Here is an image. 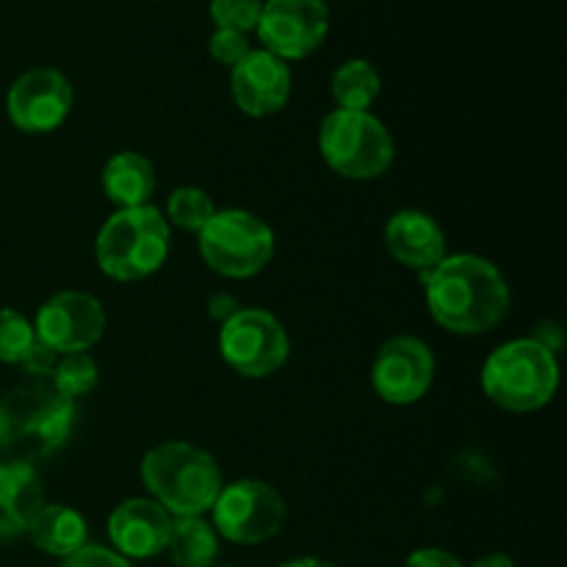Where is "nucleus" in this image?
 Returning <instances> with one entry per match:
<instances>
[{"mask_svg":"<svg viewBox=\"0 0 567 567\" xmlns=\"http://www.w3.org/2000/svg\"><path fill=\"white\" fill-rule=\"evenodd\" d=\"M430 316L454 336H482L509 313V286L502 271L480 255H446L424 275Z\"/></svg>","mask_w":567,"mask_h":567,"instance_id":"obj_1","label":"nucleus"},{"mask_svg":"<svg viewBox=\"0 0 567 567\" xmlns=\"http://www.w3.org/2000/svg\"><path fill=\"white\" fill-rule=\"evenodd\" d=\"M75 424V402L39 377H25L0 399V452L33 465L59 452Z\"/></svg>","mask_w":567,"mask_h":567,"instance_id":"obj_2","label":"nucleus"},{"mask_svg":"<svg viewBox=\"0 0 567 567\" xmlns=\"http://www.w3.org/2000/svg\"><path fill=\"white\" fill-rule=\"evenodd\" d=\"M144 487L172 518H194L214 507L221 491V471L214 454L186 441H166L142 457Z\"/></svg>","mask_w":567,"mask_h":567,"instance_id":"obj_3","label":"nucleus"},{"mask_svg":"<svg viewBox=\"0 0 567 567\" xmlns=\"http://www.w3.org/2000/svg\"><path fill=\"white\" fill-rule=\"evenodd\" d=\"M559 388V363L551 347L537 338L502 343L482 369V391L507 413H535Z\"/></svg>","mask_w":567,"mask_h":567,"instance_id":"obj_4","label":"nucleus"},{"mask_svg":"<svg viewBox=\"0 0 567 567\" xmlns=\"http://www.w3.org/2000/svg\"><path fill=\"white\" fill-rule=\"evenodd\" d=\"M172 233L169 221L155 205L116 208L100 227L94 258L103 275L120 282H136L155 275L166 264Z\"/></svg>","mask_w":567,"mask_h":567,"instance_id":"obj_5","label":"nucleus"},{"mask_svg":"<svg viewBox=\"0 0 567 567\" xmlns=\"http://www.w3.org/2000/svg\"><path fill=\"white\" fill-rule=\"evenodd\" d=\"M319 150L332 172L349 181H374L393 166L391 131L369 111L336 109L319 127Z\"/></svg>","mask_w":567,"mask_h":567,"instance_id":"obj_6","label":"nucleus"},{"mask_svg":"<svg viewBox=\"0 0 567 567\" xmlns=\"http://www.w3.org/2000/svg\"><path fill=\"white\" fill-rule=\"evenodd\" d=\"M199 255L216 275L247 280L269 266L275 230L249 210H216L214 219L199 230Z\"/></svg>","mask_w":567,"mask_h":567,"instance_id":"obj_7","label":"nucleus"},{"mask_svg":"<svg viewBox=\"0 0 567 567\" xmlns=\"http://www.w3.org/2000/svg\"><path fill=\"white\" fill-rule=\"evenodd\" d=\"M214 529L236 546H260L280 535L286 524V498L260 480H238L221 485L214 507Z\"/></svg>","mask_w":567,"mask_h":567,"instance_id":"obj_8","label":"nucleus"},{"mask_svg":"<svg viewBox=\"0 0 567 567\" xmlns=\"http://www.w3.org/2000/svg\"><path fill=\"white\" fill-rule=\"evenodd\" d=\"M219 352L236 374L264 380L286 365L291 341L277 316L260 308H241L219 330Z\"/></svg>","mask_w":567,"mask_h":567,"instance_id":"obj_9","label":"nucleus"},{"mask_svg":"<svg viewBox=\"0 0 567 567\" xmlns=\"http://www.w3.org/2000/svg\"><path fill=\"white\" fill-rule=\"evenodd\" d=\"M255 31L264 42V50L277 59H308L327 39L330 9L324 0H264Z\"/></svg>","mask_w":567,"mask_h":567,"instance_id":"obj_10","label":"nucleus"},{"mask_svg":"<svg viewBox=\"0 0 567 567\" xmlns=\"http://www.w3.org/2000/svg\"><path fill=\"white\" fill-rule=\"evenodd\" d=\"M72 83L53 66H37L17 78L6 94L9 122L22 133H50L64 125L72 111Z\"/></svg>","mask_w":567,"mask_h":567,"instance_id":"obj_11","label":"nucleus"},{"mask_svg":"<svg viewBox=\"0 0 567 567\" xmlns=\"http://www.w3.org/2000/svg\"><path fill=\"white\" fill-rule=\"evenodd\" d=\"M37 338L50 352H89L105 332V310L86 291H59L39 308Z\"/></svg>","mask_w":567,"mask_h":567,"instance_id":"obj_12","label":"nucleus"},{"mask_svg":"<svg viewBox=\"0 0 567 567\" xmlns=\"http://www.w3.org/2000/svg\"><path fill=\"white\" fill-rule=\"evenodd\" d=\"M435 380V354L421 338L393 336L377 352L371 385L388 404H415L426 396Z\"/></svg>","mask_w":567,"mask_h":567,"instance_id":"obj_13","label":"nucleus"},{"mask_svg":"<svg viewBox=\"0 0 567 567\" xmlns=\"http://www.w3.org/2000/svg\"><path fill=\"white\" fill-rule=\"evenodd\" d=\"M230 94L244 114L264 120L286 109L291 97V70L269 50H249L230 70Z\"/></svg>","mask_w":567,"mask_h":567,"instance_id":"obj_14","label":"nucleus"},{"mask_svg":"<svg viewBox=\"0 0 567 567\" xmlns=\"http://www.w3.org/2000/svg\"><path fill=\"white\" fill-rule=\"evenodd\" d=\"M172 518L153 498H127L109 518V540L125 559H153L166 551Z\"/></svg>","mask_w":567,"mask_h":567,"instance_id":"obj_15","label":"nucleus"},{"mask_svg":"<svg viewBox=\"0 0 567 567\" xmlns=\"http://www.w3.org/2000/svg\"><path fill=\"white\" fill-rule=\"evenodd\" d=\"M385 247L393 260L404 269L430 275L446 258V236L443 227L424 210H399L385 225Z\"/></svg>","mask_w":567,"mask_h":567,"instance_id":"obj_16","label":"nucleus"},{"mask_svg":"<svg viewBox=\"0 0 567 567\" xmlns=\"http://www.w3.org/2000/svg\"><path fill=\"white\" fill-rule=\"evenodd\" d=\"M44 491L37 468L6 460L0 463V540L25 535L33 515L44 507Z\"/></svg>","mask_w":567,"mask_h":567,"instance_id":"obj_17","label":"nucleus"},{"mask_svg":"<svg viewBox=\"0 0 567 567\" xmlns=\"http://www.w3.org/2000/svg\"><path fill=\"white\" fill-rule=\"evenodd\" d=\"M22 371H25V377H39V380H44L53 391H59L61 396L70 399V402L89 396L100 382V369L97 363H94L92 354H59L50 352L42 343H37L31 358L22 363Z\"/></svg>","mask_w":567,"mask_h":567,"instance_id":"obj_18","label":"nucleus"},{"mask_svg":"<svg viewBox=\"0 0 567 567\" xmlns=\"http://www.w3.org/2000/svg\"><path fill=\"white\" fill-rule=\"evenodd\" d=\"M39 551L66 559L89 543V526L81 513L66 504H44L25 532Z\"/></svg>","mask_w":567,"mask_h":567,"instance_id":"obj_19","label":"nucleus"},{"mask_svg":"<svg viewBox=\"0 0 567 567\" xmlns=\"http://www.w3.org/2000/svg\"><path fill=\"white\" fill-rule=\"evenodd\" d=\"M103 192L116 208H138L150 205L155 194V169L144 155L116 153L103 166Z\"/></svg>","mask_w":567,"mask_h":567,"instance_id":"obj_20","label":"nucleus"},{"mask_svg":"<svg viewBox=\"0 0 567 567\" xmlns=\"http://www.w3.org/2000/svg\"><path fill=\"white\" fill-rule=\"evenodd\" d=\"M166 551L175 567H214L219 557V535L203 515L175 518Z\"/></svg>","mask_w":567,"mask_h":567,"instance_id":"obj_21","label":"nucleus"},{"mask_svg":"<svg viewBox=\"0 0 567 567\" xmlns=\"http://www.w3.org/2000/svg\"><path fill=\"white\" fill-rule=\"evenodd\" d=\"M380 72L371 61L349 59L332 75V97L343 111H369L380 97Z\"/></svg>","mask_w":567,"mask_h":567,"instance_id":"obj_22","label":"nucleus"},{"mask_svg":"<svg viewBox=\"0 0 567 567\" xmlns=\"http://www.w3.org/2000/svg\"><path fill=\"white\" fill-rule=\"evenodd\" d=\"M216 205L210 199L208 192L197 186H181L169 194V203H166V221L186 233H197L214 219Z\"/></svg>","mask_w":567,"mask_h":567,"instance_id":"obj_23","label":"nucleus"},{"mask_svg":"<svg viewBox=\"0 0 567 567\" xmlns=\"http://www.w3.org/2000/svg\"><path fill=\"white\" fill-rule=\"evenodd\" d=\"M37 343V330L20 310L0 308V363L22 365L33 354Z\"/></svg>","mask_w":567,"mask_h":567,"instance_id":"obj_24","label":"nucleus"},{"mask_svg":"<svg viewBox=\"0 0 567 567\" xmlns=\"http://www.w3.org/2000/svg\"><path fill=\"white\" fill-rule=\"evenodd\" d=\"M210 20L221 31L249 33L258 28L264 0H210Z\"/></svg>","mask_w":567,"mask_h":567,"instance_id":"obj_25","label":"nucleus"},{"mask_svg":"<svg viewBox=\"0 0 567 567\" xmlns=\"http://www.w3.org/2000/svg\"><path fill=\"white\" fill-rule=\"evenodd\" d=\"M249 50H252V44H249L247 33L221 31L219 28V31H214V37L208 39V53L214 55L219 64L230 66V70L249 53Z\"/></svg>","mask_w":567,"mask_h":567,"instance_id":"obj_26","label":"nucleus"},{"mask_svg":"<svg viewBox=\"0 0 567 567\" xmlns=\"http://www.w3.org/2000/svg\"><path fill=\"white\" fill-rule=\"evenodd\" d=\"M59 567H133V563L131 559L122 557V554H116L114 548L86 543L81 551H75V554H70L66 559H61Z\"/></svg>","mask_w":567,"mask_h":567,"instance_id":"obj_27","label":"nucleus"},{"mask_svg":"<svg viewBox=\"0 0 567 567\" xmlns=\"http://www.w3.org/2000/svg\"><path fill=\"white\" fill-rule=\"evenodd\" d=\"M404 567H465L454 554L443 551V548H419L408 557Z\"/></svg>","mask_w":567,"mask_h":567,"instance_id":"obj_28","label":"nucleus"},{"mask_svg":"<svg viewBox=\"0 0 567 567\" xmlns=\"http://www.w3.org/2000/svg\"><path fill=\"white\" fill-rule=\"evenodd\" d=\"M238 310L241 308H238L236 297H230V293H214V297L208 299V316L214 321H221V324H225L227 319H233Z\"/></svg>","mask_w":567,"mask_h":567,"instance_id":"obj_29","label":"nucleus"},{"mask_svg":"<svg viewBox=\"0 0 567 567\" xmlns=\"http://www.w3.org/2000/svg\"><path fill=\"white\" fill-rule=\"evenodd\" d=\"M471 567H518L513 563V557H507V554H487V557L476 559Z\"/></svg>","mask_w":567,"mask_h":567,"instance_id":"obj_30","label":"nucleus"},{"mask_svg":"<svg viewBox=\"0 0 567 567\" xmlns=\"http://www.w3.org/2000/svg\"><path fill=\"white\" fill-rule=\"evenodd\" d=\"M280 567H336V565L324 563V559H316V557H299V559H291V563H282Z\"/></svg>","mask_w":567,"mask_h":567,"instance_id":"obj_31","label":"nucleus"}]
</instances>
